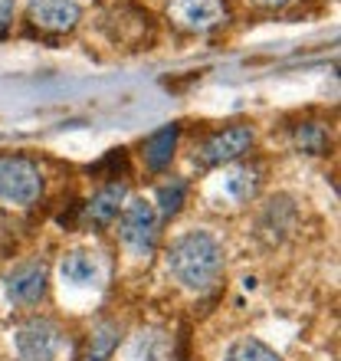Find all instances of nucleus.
Listing matches in <instances>:
<instances>
[{
	"label": "nucleus",
	"mask_w": 341,
	"mask_h": 361,
	"mask_svg": "<svg viewBox=\"0 0 341 361\" xmlns=\"http://www.w3.org/2000/svg\"><path fill=\"white\" fill-rule=\"evenodd\" d=\"M168 273L187 293H210L223 276V247L207 230H190L168 247Z\"/></svg>",
	"instance_id": "1"
},
{
	"label": "nucleus",
	"mask_w": 341,
	"mask_h": 361,
	"mask_svg": "<svg viewBox=\"0 0 341 361\" xmlns=\"http://www.w3.org/2000/svg\"><path fill=\"white\" fill-rule=\"evenodd\" d=\"M43 194V171L27 154H0V200L30 207Z\"/></svg>",
	"instance_id": "2"
},
{
	"label": "nucleus",
	"mask_w": 341,
	"mask_h": 361,
	"mask_svg": "<svg viewBox=\"0 0 341 361\" xmlns=\"http://www.w3.org/2000/svg\"><path fill=\"white\" fill-rule=\"evenodd\" d=\"M253 142H256V132L249 125H230V128H220V132H213L210 138H204L197 145L194 161H200L204 168H220V164L243 158L253 148Z\"/></svg>",
	"instance_id": "3"
},
{
	"label": "nucleus",
	"mask_w": 341,
	"mask_h": 361,
	"mask_svg": "<svg viewBox=\"0 0 341 361\" xmlns=\"http://www.w3.org/2000/svg\"><path fill=\"white\" fill-rule=\"evenodd\" d=\"M118 237L125 240V247H132L135 253H148L158 237V210L144 197H132L118 210Z\"/></svg>",
	"instance_id": "4"
},
{
	"label": "nucleus",
	"mask_w": 341,
	"mask_h": 361,
	"mask_svg": "<svg viewBox=\"0 0 341 361\" xmlns=\"http://www.w3.org/2000/svg\"><path fill=\"white\" fill-rule=\"evenodd\" d=\"M13 345L23 361H53L63 348V329L53 319H27L17 325Z\"/></svg>",
	"instance_id": "5"
},
{
	"label": "nucleus",
	"mask_w": 341,
	"mask_h": 361,
	"mask_svg": "<svg viewBox=\"0 0 341 361\" xmlns=\"http://www.w3.org/2000/svg\"><path fill=\"white\" fill-rule=\"evenodd\" d=\"M230 10L223 0H170L168 20L184 33H210L223 27Z\"/></svg>",
	"instance_id": "6"
},
{
	"label": "nucleus",
	"mask_w": 341,
	"mask_h": 361,
	"mask_svg": "<svg viewBox=\"0 0 341 361\" xmlns=\"http://www.w3.org/2000/svg\"><path fill=\"white\" fill-rule=\"evenodd\" d=\"M30 20L33 27L46 33H69L82 20V4L79 0H30Z\"/></svg>",
	"instance_id": "7"
},
{
	"label": "nucleus",
	"mask_w": 341,
	"mask_h": 361,
	"mask_svg": "<svg viewBox=\"0 0 341 361\" xmlns=\"http://www.w3.org/2000/svg\"><path fill=\"white\" fill-rule=\"evenodd\" d=\"M7 295L10 302L17 305H37L43 295H46V267L43 263H27V267H17L7 276Z\"/></svg>",
	"instance_id": "8"
},
{
	"label": "nucleus",
	"mask_w": 341,
	"mask_h": 361,
	"mask_svg": "<svg viewBox=\"0 0 341 361\" xmlns=\"http://www.w3.org/2000/svg\"><path fill=\"white\" fill-rule=\"evenodd\" d=\"M59 273H63V283L69 286H95L102 279V267H99L95 253H85V250L66 253L59 263Z\"/></svg>",
	"instance_id": "9"
},
{
	"label": "nucleus",
	"mask_w": 341,
	"mask_h": 361,
	"mask_svg": "<svg viewBox=\"0 0 341 361\" xmlns=\"http://www.w3.org/2000/svg\"><path fill=\"white\" fill-rule=\"evenodd\" d=\"M178 135H180L178 125H164V128H158V132L144 142L142 154H144L148 171H164V168H168L170 158H174V148H178Z\"/></svg>",
	"instance_id": "10"
},
{
	"label": "nucleus",
	"mask_w": 341,
	"mask_h": 361,
	"mask_svg": "<svg viewBox=\"0 0 341 361\" xmlns=\"http://www.w3.org/2000/svg\"><path fill=\"white\" fill-rule=\"evenodd\" d=\"M122 200H125V184H105L99 194H92V200L85 204V217L99 224V227H108L118 210H122Z\"/></svg>",
	"instance_id": "11"
},
{
	"label": "nucleus",
	"mask_w": 341,
	"mask_h": 361,
	"mask_svg": "<svg viewBox=\"0 0 341 361\" xmlns=\"http://www.w3.org/2000/svg\"><path fill=\"white\" fill-rule=\"evenodd\" d=\"M122 342V325L118 322H99L89 332V345H85L82 361H108Z\"/></svg>",
	"instance_id": "12"
},
{
	"label": "nucleus",
	"mask_w": 341,
	"mask_h": 361,
	"mask_svg": "<svg viewBox=\"0 0 341 361\" xmlns=\"http://www.w3.org/2000/svg\"><path fill=\"white\" fill-rule=\"evenodd\" d=\"M223 190L230 194V200H237V204H249L256 197V190H259V171L249 168V164H240V168H230L223 174Z\"/></svg>",
	"instance_id": "13"
},
{
	"label": "nucleus",
	"mask_w": 341,
	"mask_h": 361,
	"mask_svg": "<svg viewBox=\"0 0 341 361\" xmlns=\"http://www.w3.org/2000/svg\"><path fill=\"white\" fill-rule=\"evenodd\" d=\"M168 338L161 332H138L132 342L135 361H168Z\"/></svg>",
	"instance_id": "14"
},
{
	"label": "nucleus",
	"mask_w": 341,
	"mask_h": 361,
	"mask_svg": "<svg viewBox=\"0 0 341 361\" xmlns=\"http://www.w3.org/2000/svg\"><path fill=\"white\" fill-rule=\"evenodd\" d=\"M223 361H283V358L269 345L259 342V338H240V342H233L227 348Z\"/></svg>",
	"instance_id": "15"
},
{
	"label": "nucleus",
	"mask_w": 341,
	"mask_h": 361,
	"mask_svg": "<svg viewBox=\"0 0 341 361\" xmlns=\"http://www.w3.org/2000/svg\"><path fill=\"white\" fill-rule=\"evenodd\" d=\"M295 148L305 154H325L328 152V132L318 122H302L295 128Z\"/></svg>",
	"instance_id": "16"
},
{
	"label": "nucleus",
	"mask_w": 341,
	"mask_h": 361,
	"mask_svg": "<svg viewBox=\"0 0 341 361\" xmlns=\"http://www.w3.org/2000/svg\"><path fill=\"white\" fill-rule=\"evenodd\" d=\"M184 194H187V184L180 178L161 184V188H158V210H161L164 217H174L180 210V204H184Z\"/></svg>",
	"instance_id": "17"
},
{
	"label": "nucleus",
	"mask_w": 341,
	"mask_h": 361,
	"mask_svg": "<svg viewBox=\"0 0 341 361\" xmlns=\"http://www.w3.org/2000/svg\"><path fill=\"white\" fill-rule=\"evenodd\" d=\"M13 10H17V0H0V33H7L10 23H13Z\"/></svg>",
	"instance_id": "18"
},
{
	"label": "nucleus",
	"mask_w": 341,
	"mask_h": 361,
	"mask_svg": "<svg viewBox=\"0 0 341 361\" xmlns=\"http://www.w3.org/2000/svg\"><path fill=\"white\" fill-rule=\"evenodd\" d=\"M259 7H269V10H283V7H289L292 0H256Z\"/></svg>",
	"instance_id": "19"
}]
</instances>
